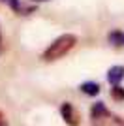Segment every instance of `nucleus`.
<instances>
[{"label": "nucleus", "instance_id": "obj_10", "mask_svg": "<svg viewBox=\"0 0 124 126\" xmlns=\"http://www.w3.org/2000/svg\"><path fill=\"white\" fill-rule=\"evenodd\" d=\"M36 2H41V0H36Z\"/></svg>", "mask_w": 124, "mask_h": 126}, {"label": "nucleus", "instance_id": "obj_9", "mask_svg": "<svg viewBox=\"0 0 124 126\" xmlns=\"http://www.w3.org/2000/svg\"><path fill=\"white\" fill-rule=\"evenodd\" d=\"M4 124H6V122H4V121H2V117H0V126H4Z\"/></svg>", "mask_w": 124, "mask_h": 126}, {"label": "nucleus", "instance_id": "obj_5", "mask_svg": "<svg viewBox=\"0 0 124 126\" xmlns=\"http://www.w3.org/2000/svg\"><path fill=\"white\" fill-rule=\"evenodd\" d=\"M92 117H107V109H105V105L102 102H98L92 107Z\"/></svg>", "mask_w": 124, "mask_h": 126}, {"label": "nucleus", "instance_id": "obj_6", "mask_svg": "<svg viewBox=\"0 0 124 126\" xmlns=\"http://www.w3.org/2000/svg\"><path fill=\"white\" fill-rule=\"evenodd\" d=\"M111 96H113L115 100L122 102L124 100V89H122V87H119V85H113V89H111Z\"/></svg>", "mask_w": 124, "mask_h": 126}, {"label": "nucleus", "instance_id": "obj_3", "mask_svg": "<svg viewBox=\"0 0 124 126\" xmlns=\"http://www.w3.org/2000/svg\"><path fill=\"white\" fill-rule=\"evenodd\" d=\"M124 79V66H111L107 70V81L111 85H119Z\"/></svg>", "mask_w": 124, "mask_h": 126}, {"label": "nucleus", "instance_id": "obj_1", "mask_svg": "<svg viewBox=\"0 0 124 126\" xmlns=\"http://www.w3.org/2000/svg\"><path fill=\"white\" fill-rule=\"evenodd\" d=\"M75 43H77V36H75V34H62V36H58L57 40L43 51L41 58L47 60V62L57 60V58H62L68 51H72Z\"/></svg>", "mask_w": 124, "mask_h": 126}, {"label": "nucleus", "instance_id": "obj_8", "mask_svg": "<svg viewBox=\"0 0 124 126\" xmlns=\"http://www.w3.org/2000/svg\"><path fill=\"white\" fill-rule=\"evenodd\" d=\"M8 2H10V6H11V8H13V10H21V2H19V0H8Z\"/></svg>", "mask_w": 124, "mask_h": 126}, {"label": "nucleus", "instance_id": "obj_2", "mask_svg": "<svg viewBox=\"0 0 124 126\" xmlns=\"http://www.w3.org/2000/svg\"><path fill=\"white\" fill-rule=\"evenodd\" d=\"M60 113H62V119H64V121H66L70 126H77V122H79V115L75 113V109H73V105L70 104V102L62 104Z\"/></svg>", "mask_w": 124, "mask_h": 126}, {"label": "nucleus", "instance_id": "obj_7", "mask_svg": "<svg viewBox=\"0 0 124 126\" xmlns=\"http://www.w3.org/2000/svg\"><path fill=\"white\" fill-rule=\"evenodd\" d=\"M109 40H111V43H113V45H120V43H122V32H119V30H115V32H111V34H109Z\"/></svg>", "mask_w": 124, "mask_h": 126}, {"label": "nucleus", "instance_id": "obj_4", "mask_svg": "<svg viewBox=\"0 0 124 126\" xmlns=\"http://www.w3.org/2000/svg\"><path fill=\"white\" fill-rule=\"evenodd\" d=\"M81 90L85 92V94H88V96H96L100 92V85L92 83V81H85V83L81 85Z\"/></svg>", "mask_w": 124, "mask_h": 126}]
</instances>
